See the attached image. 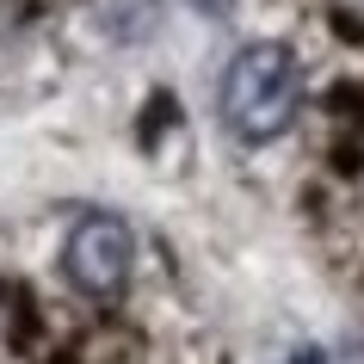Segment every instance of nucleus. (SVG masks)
I'll list each match as a JSON object with an SVG mask.
<instances>
[{
    "label": "nucleus",
    "mask_w": 364,
    "mask_h": 364,
    "mask_svg": "<svg viewBox=\"0 0 364 364\" xmlns=\"http://www.w3.org/2000/svg\"><path fill=\"white\" fill-rule=\"evenodd\" d=\"M192 6H198V13H210V19H216V13H229L235 0H192Z\"/></svg>",
    "instance_id": "39448f33"
},
{
    "label": "nucleus",
    "mask_w": 364,
    "mask_h": 364,
    "mask_svg": "<svg viewBox=\"0 0 364 364\" xmlns=\"http://www.w3.org/2000/svg\"><path fill=\"white\" fill-rule=\"evenodd\" d=\"M284 364H333V358H327V346H296Z\"/></svg>",
    "instance_id": "20e7f679"
},
{
    "label": "nucleus",
    "mask_w": 364,
    "mask_h": 364,
    "mask_svg": "<svg viewBox=\"0 0 364 364\" xmlns=\"http://www.w3.org/2000/svg\"><path fill=\"white\" fill-rule=\"evenodd\" d=\"M136 266V229L117 210H87L62 235V278L80 296H117Z\"/></svg>",
    "instance_id": "f03ea898"
},
{
    "label": "nucleus",
    "mask_w": 364,
    "mask_h": 364,
    "mask_svg": "<svg viewBox=\"0 0 364 364\" xmlns=\"http://www.w3.org/2000/svg\"><path fill=\"white\" fill-rule=\"evenodd\" d=\"M93 25L112 43H149L154 25H161V0H99Z\"/></svg>",
    "instance_id": "7ed1b4c3"
},
{
    "label": "nucleus",
    "mask_w": 364,
    "mask_h": 364,
    "mask_svg": "<svg viewBox=\"0 0 364 364\" xmlns=\"http://www.w3.org/2000/svg\"><path fill=\"white\" fill-rule=\"evenodd\" d=\"M296 105H303V68L290 56V43L253 38L229 56L223 87H216V112L229 124V136H241V142H278L296 124Z\"/></svg>",
    "instance_id": "f257e3e1"
}]
</instances>
